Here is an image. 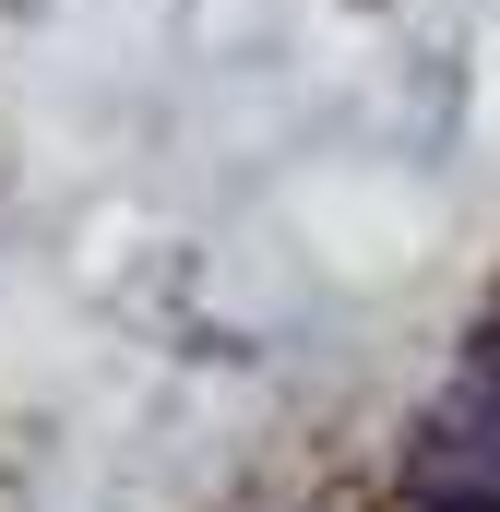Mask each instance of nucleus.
Here are the masks:
<instances>
[{
    "instance_id": "f257e3e1",
    "label": "nucleus",
    "mask_w": 500,
    "mask_h": 512,
    "mask_svg": "<svg viewBox=\"0 0 500 512\" xmlns=\"http://www.w3.org/2000/svg\"><path fill=\"white\" fill-rule=\"evenodd\" d=\"M405 501L417 512H500V334L453 370V393L405 441Z\"/></svg>"
}]
</instances>
